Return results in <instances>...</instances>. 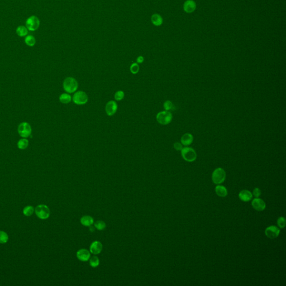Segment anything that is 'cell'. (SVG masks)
Returning <instances> with one entry per match:
<instances>
[{"mask_svg": "<svg viewBox=\"0 0 286 286\" xmlns=\"http://www.w3.org/2000/svg\"><path fill=\"white\" fill-rule=\"evenodd\" d=\"M28 145V140H27L25 138L21 139L17 142V147L19 149H21V150H24L27 148Z\"/></svg>", "mask_w": 286, "mask_h": 286, "instance_id": "44dd1931", "label": "cell"}, {"mask_svg": "<svg viewBox=\"0 0 286 286\" xmlns=\"http://www.w3.org/2000/svg\"><path fill=\"white\" fill-rule=\"evenodd\" d=\"M194 141V137L192 134L189 133H185L181 137V141L182 144L185 146L191 145Z\"/></svg>", "mask_w": 286, "mask_h": 286, "instance_id": "9a60e30c", "label": "cell"}, {"mask_svg": "<svg viewBox=\"0 0 286 286\" xmlns=\"http://www.w3.org/2000/svg\"><path fill=\"white\" fill-rule=\"evenodd\" d=\"M25 42L26 44L29 47H33L36 43V40L35 38L32 35H28L25 38Z\"/></svg>", "mask_w": 286, "mask_h": 286, "instance_id": "603a6c76", "label": "cell"}, {"mask_svg": "<svg viewBox=\"0 0 286 286\" xmlns=\"http://www.w3.org/2000/svg\"><path fill=\"white\" fill-rule=\"evenodd\" d=\"M36 216L41 220H45L50 216V209L48 207L45 205L37 206L35 209Z\"/></svg>", "mask_w": 286, "mask_h": 286, "instance_id": "8992f818", "label": "cell"}, {"mask_svg": "<svg viewBox=\"0 0 286 286\" xmlns=\"http://www.w3.org/2000/svg\"><path fill=\"white\" fill-rule=\"evenodd\" d=\"M139 71V66L137 63H134L130 66V71L133 74H137Z\"/></svg>", "mask_w": 286, "mask_h": 286, "instance_id": "f546056e", "label": "cell"}, {"mask_svg": "<svg viewBox=\"0 0 286 286\" xmlns=\"http://www.w3.org/2000/svg\"><path fill=\"white\" fill-rule=\"evenodd\" d=\"M100 263V260L98 257L96 256H93L92 258H91L90 261H89V264L90 266H92L93 268L96 267L99 265Z\"/></svg>", "mask_w": 286, "mask_h": 286, "instance_id": "4316f807", "label": "cell"}, {"mask_svg": "<svg viewBox=\"0 0 286 286\" xmlns=\"http://www.w3.org/2000/svg\"><path fill=\"white\" fill-rule=\"evenodd\" d=\"M124 97V93L122 91H118L115 94V99L116 101H121Z\"/></svg>", "mask_w": 286, "mask_h": 286, "instance_id": "f1b7e54d", "label": "cell"}, {"mask_svg": "<svg viewBox=\"0 0 286 286\" xmlns=\"http://www.w3.org/2000/svg\"><path fill=\"white\" fill-rule=\"evenodd\" d=\"M90 256H91L90 253L89 252V250L87 249H82L77 251V258L81 261H83V262L87 261L90 258Z\"/></svg>", "mask_w": 286, "mask_h": 286, "instance_id": "4fadbf2b", "label": "cell"}, {"mask_svg": "<svg viewBox=\"0 0 286 286\" xmlns=\"http://www.w3.org/2000/svg\"><path fill=\"white\" fill-rule=\"evenodd\" d=\"M8 236L6 233L0 231V244H5L8 242Z\"/></svg>", "mask_w": 286, "mask_h": 286, "instance_id": "484cf974", "label": "cell"}, {"mask_svg": "<svg viewBox=\"0 0 286 286\" xmlns=\"http://www.w3.org/2000/svg\"><path fill=\"white\" fill-rule=\"evenodd\" d=\"M164 108L165 110V111H174L175 110V107L174 106L173 103L170 101H166L164 103Z\"/></svg>", "mask_w": 286, "mask_h": 286, "instance_id": "d4e9b609", "label": "cell"}, {"mask_svg": "<svg viewBox=\"0 0 286 286\" xmlns=\"http://www.w3.org/2000/svg\"><path fill=\"white\" fill-rule=\"evenodd\" d=\"M102 250V245L98 241L93 242L90 246V251L93 254L100 253Z\"/></svg>", "mask_w": 286, "mask_h": 286, "instance_id": "5bb4252c", "label": "cell"}, {"mask_svg": "<svg viewBox=\"0 0 286 286\" xmlns=\"http://www.w3.org/2000/svg\"><path fill=\"white\" fill-rule=\"evenodd\" d=\"M196 8V4L193 0H187L183 5V9L187 13H192L194 12Z\"/></svg>", "mask_w": 286, "mask_h": 286, "instance_id": "7c38bea8", "label": "cell"}, {"mask_svg": "<svg viewBox=\"0 0 286 286\" xmlns=\"http://www.w3.org/2000/svg\"><path fill=\"white\" fill-rule=\"evenodd\" d=\"M16 33L19 36L23 37L28 34V30L26 27H25L24 26H19L16 29Z\"/></svg>", "mask_w": 286, "mask_h": 286, "instance_id": "ffe728a7", "label": "cell"}, {"mask_svg": "<svg viewBox=\"0 0 286 286\" xmlns=\"http://www.w3.org/2000/svg\"><path fill=\"white\" fill-rule=\"evenodd\" d=\"M17 131L20 137L23 138H26L31 135L32 129L29 123L26 122H23L19 125Z\"/></svg>", "mask_w": 286, "mask_h": 286, "instance_id": "5b68a950", "label": "cell"}, {"mask_svg": "<svg viewBox=\"0 0 286 286\" xmlns=\"http://www.w3.org/2000/svg\"><path fill=\"white\" fill-rule=\"evenodd\" d=\"M183 145L182 143H180L179 142H176L174 144V148L176 149L177 151H181L182 149H183Z\"/></svg>", "mask_w": 286, "mask_h": 286, "instance_id": "1f68e13d", "label": "cell"}, {"mask_svg": "<svg viewBox=\"0 0 286 286\" xmlns=\"http://www.w3.org/2000/svg\"><path fill=\"white\" fill-rule=\"evenodd\" d=\"M239 197L242 201L248 202L251 200L253 195L250 191L248 190H242L239 194Z\"/></svg>", "mask_w": 286, "mask_h": 286, "instance_id": "2e32d148", "label": "cell"}, {"mask_svg": "<svg viewBox=\"0 0 286 286\" xmlns=\"http://www.w3.org/2000/svg\"><path fill=\"white\" fill-rule=\"evenodd\" d=\"M40 26V20L36 16L29 17L26 22V26L30 31H35Z\"/></svg>", "mask_w": 286, "mask_h": 286, "instance_id": "ba28073f", "label": "cell"}, {"mask_svg": "<svg viewBox=\"0 0 286 286\" xmlns=\"http://www.w3.org/2000/svg\"><path fill=\"white\" fill-rule=\"evenodd\" d=\"M63 88L66 92L73 93L77 91L78 84L77 81L72 77H67L63 82Z\"/></svg>", "mask_w": 286, "mask_h": 286, "instance_id": "6da1fadb", "label": "cell"}, {"mask_svg": "<svg viewBox=\"0 0 286 286\" xmlns=\"http://www.w3.org/2000/svg\"><path fill=\"white\" fill-rule=\"evenodd\" d=\"M280 233V230L275 226H270L268 227L265 231V234L268 238L274 239L277 238Z\"/></svg>", "mask_w": 286, "mask_h": 286, "instance_id": "9c48e42d", "label": "cell"}, {"mask_svg": "<svg viewBox=\"0 0 286 286\" xmlns=\"http://www.w3.org/2000/svg\"><path fill=\"white\" fill-rule=\"evenodd\" d=\"M151 21L155 26H160L163 23V19L161 15L157 14H153L151 17Z\"/></svg>", "mask_w": 286, "mask_h": 286, "instance_id": "ac0fdd59", "label": "cell"}, {"mask_svg": "<svg viewBox=\"0 0 286 286\" xmlns=\"http://www.w3.org/2000/svg\"><path fill=\"white\" fill-rule=\"evenodd\" d=\"M253 195L255 197H259L261 195V191L258 188H255L253 191Z\"/></svg>", "mask_w": 286, "mask_h": 286, "instance_id": "d6a6232c", "label": "cell"}, {"mask_svg": "<svg viewBox=\"0 0 286 286\" xmlns=\"http://www.w3.org/2000/svg\"><path fill=\"white\" fill-rule=\"evenodd\" d=\"M173 116L170 112L167 111H161L158 113L157 115V120L161 125L169 124L172 120Z\"/></svg>", "mask_w": 286, "mask_h": 286, "instance_id": "3957f363", "label": "cell"}, {"mask_svg": "<svg viewBox=\"0 0 286 286\" xmlns=\"http://www.w3.org/2000/svg\"><path fill=\"white\" fill-rule=\"evenodd\" d=\"M181 155L182 157L185 161L188 162L194 161L197 158V154L196 151L193 148L190 147L183 148L181 150Z\"/></svg>", "mask_w": 286, "mask_h": 286, "instance_id": "7a4b0ae2", "label": "cell"}, {"mask_svg": "<svg viewBox=\"0 0 286 286\" xmlns=\"http://www.w3.org/2000/svg\"><path fill=\"white\" fill-rule=\"evenodd\" d=\"M117 105L114 101H109L106 105L105 110L106 113L109 116H113L117 111Z\"/></svg>", "mask_w": 286, "mask_h": 286, "instance_id": "30bf717a", "label": "cell"}, {"mask_svg": "<svg viewBox=\"0 0 286 286\" xmlns=\"http://www.w3.org/2000/svg\"><path fill=\"white\" fill-rule=\"evenodd\" d=\"M87 95L83 91H78L73 96V101L77 105H84L88 101Z\"/></svg>", "mask_w": 286, "mask_h": 286, "instance_id": "52a82bcc", "label": "cell"}, {"mask_svg": "<svg viewBox=\"0 0 286 286\" xmlns=\"http://www.w3.org/2000/svg\"><path fill=\"white\" fill-rule=\"evenodd\" d=\"M226 173L221 168H218L213 172L212 175V181L216 185H220L225 181Z\"/></svg>", "mask_w": 286, "mask_h": 286, "instance_id": "277c9868", "label": "cell"}, {"mask_svg": "<svg viewBox=\"0 0 286 286\" xmlns=\"http://www.w3.org/2000/svg\"><path fill=\"white\" fill-rule=\"evenodd\" d=\"M278 225L280 228H284L286 226V220L285 218L283 217H280L277 220Z\"/></svg>", "mask_w": 286, "mask_h": 286, "instance_id": "4dcf8cb0", "label": "cell"}, {"mask_svg": "<svg viewBox=\"0 0 286 286\" xmlns=\"http://www.w3.org/2000/svg\"><path fill=\"white\" fill-rule=\"evenodd\" d=\"M34 211V207L32 206H28L25 207L23 209V214H24L26 216H32Z\"/></svg>", "mask_w": 286, "mask_h": 286, "instance_id": "cb8c5ba5", "label": "cell"}, {"mask_svg": "<svg viewBox=\"0 0 286 286\" xmlns=\"http://www.w3.org/2000/svg\"><path fill=\"white\" fill-rule=\"evenodd\" d=\"M72 100L71 96L67 93H63L59 96V101L63 104H68Z\"/></svg>", "mask_w": 286, "mask_h": 286, "instance_id": "7402d4cb", "label": "cell"}, {"mask_svg": "<svg viewBox=\"0 0 286 286\" xmlns=\"http://www.w3.org/2000/svg\"><path fill=\"white\" fill-rule=\"evenodd\" d=\"M81 224L85 226L92 225L93 223V218L90 216H85L81 218Z\"/></svg>", "mask_w": 286, "mask_h": 286, "instance_id": "d6986e66", "label": "cell"}, {"mask_svg": "<svg viewBox=\"0 0 286 286\" xmlns=\"http://www.w3.org/2000/svg\"><path fill=\"white\" fill-rule=\"evenodd\" d=\"M95 226L98 230H102L105 229L106 227V224L104 222L99 220L96 221V222L95 224Z\"/></svg>", "mask_w": 286, "mask_h": 286, "instance_id": "83f0119b", "label": "cell"}, {"mask_svg": "<svg viewBox=\"0 0 286 286\" xmlns=\"http://www.w3.org/2000/svg\"><path fill=\"white\" fill-rule=\"evenodd\" d=\"M137 61L138 63H142L144 62V58L142 56H138Z\"/></svg>", "mask_w": 286, "mask_h": 286, "instance_id": "836d02e7", "label": "cell"}, {"mask_svg": "<svg viewBox=\"0 0 286 286\" xmlns=\"http://www.w3.org/2000/svg\"><path fill=\"white\" fill-rule=\"evenodd\" d=\"M215 191L218 196L221 197H225L227 194V189L224 186H222V185L216 186L215 188Z\"/></svg>", "mask_w": 286, "mask_h": 286, "instance_id": "e0dca14e", "label": "cell"}, {"mask_svg": "<svg viewBox=\"0 0 286 286\" xmlns=\"http://www.w3.org/2000/svg\"><path fill=\"white\" fill-rule=\"evenodd\" d=\"M251 205L254 209L258 211H262L266 208V203L264 201L259 198H256L252 201Z\"/></svg>", "mask_w": 286, "mask_h": 286, "instance_id": "8fae6325", "label": "cell"}]
</instances>
